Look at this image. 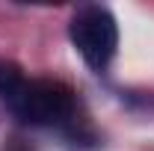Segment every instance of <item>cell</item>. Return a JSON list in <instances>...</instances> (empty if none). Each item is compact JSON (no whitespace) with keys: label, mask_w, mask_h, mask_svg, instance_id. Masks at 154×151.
<instances>
[{"label":"cell","mask_w":154,"mask_h":151,"mask_svg":"<svg viewBox=\"0 0 154 151\" xmlns=\"http://www.w3.org/2000/svg\"><path fill=\"white\" fill-rule=\"evenodd\" d=\"M68 36L89 68L104 71L113 62L116 48H119V27H116V18L110 9L83 6L68 24Z\"/></svg>","instance_id":"obj_1"},{"label":"cell","mask_w":154,"mask_h":151,"mask_svg":"<svg viewBox=\"0 0 154 151\" xmlns=\"http://www.w3.org/2000/svg\"><path fill=\"white\" fill-rule=\"evenodd\" d=\"M9 110L24 125H59L74 110L68 86L57 80H27L21 92L9 101Z\"/></svg>","instance_id":"obj_2"},{"label":"cell","mask_w":154,"mask_h":151,"mask_svg":"<svg viewBox=\"0 0 154 151\" xmlns=\"http://www.w3.org/2000/svg\"><path fill=\"white\" fill-rule=\"evenodd\" d=\"M27 80L21 74V68L12 62V59H0V98L9 104L15 95L21 92V86H24Z\"/></svg>","instance_id":"obj_3"}]
</instances>
